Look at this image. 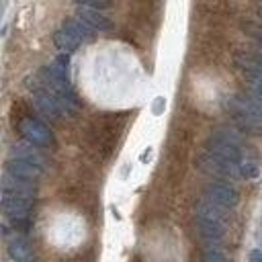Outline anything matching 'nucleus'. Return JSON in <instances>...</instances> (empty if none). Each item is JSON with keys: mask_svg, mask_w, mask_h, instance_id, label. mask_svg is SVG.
I'll list each match as a JSON object with an SVG mask.
<instances>
[{"mask_svg": "<svg viewBox=\"0 0 262 262\" xmlns=\"http://www.w3.org/2000/svg\"><path fill=\"white\" fill-rule=\"evenodd\" d=\"M196 166H199L205 174L209 176H221V178H236V176H242L240 174V164L236 162H229L225 158H219L215 156L213 152H205L196 158Z\"/></svg>", "mask_w": 262, "mask_h": 262, "instance_id": "nucleus-1", "label": "nucleus"}, {"mask_svg": "<svg viewBox=\"0 0 262 262\" xmlns=\"http://www.w3.org/2000/svg\"><path fill=\"white\" fill-rule=\"evenodd\" d=\"M21 134L25 136L27 142L35 144V146H41V148H47L53 144V134L49 131V127L37 119H23L21 125Z\"/></svg>", "mask_w": 262, "mask_h": 262, "instance_id": "nucleus-2", "label": "nucleus"}, {"mask_svg": "<svg viewBox=\"0 0 262 262\" xmlns=\"http://www.w3.org/2000/svg\"><path fill=\"white\" fill-rule=\"evenodd\" d=\"M205 196L211 199L213 203L225 207V209H234L240 203V194L234 186H229L225 182H211L205 188Z\"/></svg>", "mask_w": 262, "mask_h": 262, "instance_id": "nucleus-3", "label": "nucleus"}, {"mask_svg": "<svg viewBox=\"0 0 262 262\" xmlns=\"http://www.w3.org/2000/svg\"><path fill=\"white\" fill-rule=\"evenodd\" d=\"M33 101H35V107L49 119H57L63 115V109H61V98L59 94H55L53 90H39L35 92V96H33Z\"/></svg>", "mask_w": 262, "mask_h": 262, "instance_id": "nucleus-4", "label": "nucleus"}, {"mask_svg": "<svg viewBox=\"0 0 262 262\" xmlns=\"http://www.w3.org/2000/svg\"><path fill=\"white\" fill-rule=\"evenodd\" d=\"M33 207V201L29 196H21V194H11V192H5L3 190V209L9 217L13 219H23L29 215Z\"/></svg>", "mask_w": 262, "mask_h": 262, "instance_id": "nucleus-5", "label": "nucleus"}, {"mask_svg": "<svg viewBox=\"0 0 262 262\" xmlns=\"http://www.w3.org/2000/svg\"><path fill=\"white\" fill-rule=\"evenodd\" d=\"M3 190L5 192H11V194H21V196H29V199H33V196L37 194V188L35 184H33V180H27V178H19L11 172L5 174L3 178Z\"/></svg>", "mask_w": 262, "mask_h": 262, "instance_id": "nucleus-6", "label": "nucleus"}, {"mask_svg": "<svg viewBox=\"0 0 262 262\" xmlns=\"http://www.w3.org/2000/svg\"><path fill=\"white\" fill-rule=\"evenodd\" d=\"M7 172L19 176V178H27V180H37L41 178L43 174V166L39 164H33V162H27V160H17L13 158L9 164H7Z\"/></svg>", "mask_w": 262, "mask_h": 262, "instance_id": "nucleus-7", "label": "nucleus"}, {"mask_svg": "<svg viewBox=\"0 0 262 262\" xmlns=\"http://www.w3.org/2000/svg\"><path fill=\"white\" fill-rule=\"evenodd\" d=\"M196 217L201 219H209V221H215V223H223L225 225V219H227V213H225V207L213 203L211 199H201L199 203H196Z\"/></svg>", "mask_w": 262, "mask_h": 262, "instance_id": "nucleus-8", "label": "nucleus"}, {"mask_svg": "<svg viewBox=\"0 0 262 262\" xmlns=\"http://www.w3.org/2000/svg\"><path fill=\"white\" fill-rule=\"evenodd\" d=\"M196 229H199L201 238L211 246V244H219L223 240V234H225V225L223 223H215V221H209V219H201L196 217Z\"/></svg>", "mask_w": 262, "mask_h": 262, "instance_id": "nucleus-9", "label": "nucleus"}, {"mask_svg": "<svg viewBox=\"0 0 262 262\" xmlns=\"http://www.w3.org/2000/svg\"><path fill=\"white\" fill-rule=\"evenodd\" d=\"M35 144H15L13 150H11V156L17 158V160H27V162H33V164H39V166H45V158L33 148Z\"/></svg>", "mask_w": 262, "mask_h": 262, "instance_id": "nucleus-10", "label": "nucleus"}, {"mask_svg": "<svg viewBox=\"0 0 262 262\" xmlns=\"http://www.w3.org/2000/svg\"><path fill=\"white\" fill-rule=\"evenodd\" d=\"M9 256H11L15 262H31V260H33V250H31V246H29L27 240L15 236V238L9 242Z\"/></svg>", "mask_w": 262, "mask_h": 262, "instance_id": "nucleus-11", "label": "nucleus"}, {"mask_svg": "<svg viewBox=\"0 0 262 262\" xmlns=\"http://www.w3.org/2000/svg\"><path fill=\"white\" fill-rule=\"evenodd\" d=\"M78 17H80L82 21H86L92 29H98V31H111V29H113V23H111L107 17H103L101 13H96V11H92V9H80V11H78Z\"/></svg>", "mask_w": 262, "mask_h": 262, "instance_id": "nucleus-12", "label": "nucleus"}, {"mask_svg": "<svg viewBox=\"0 0 262 262\" xmlns=\"http://www.w3.org/2000/svg\"><path fill=\"white\" fill-rule=\"evenodd\" d=\"M53 41H55V45L61 49V51H66V53H72V51H76L78 47H80V39L74 35V33H70L68 29H59V31H55V35H53Z\"/></svg>", "mask_w": 262, "mask_h": 262, "instance_id": "nucleus-13", "label": "nucleus"}, {"mask_svg": "<svg viewBox=\"0 0 262 262\" xmlns=\"http://www.w3.org/2000/svg\"><path fill=\"white\" fill-rule=\"evenodd\" d=\"M234 119L244 134L262 136V115H234Z\"/></svg>", "mask_w": 262, "mask_h": 262, "instance_id": "nucleus-14", "label": "nucleus"}, {"mask_svg": "<svg viewBox=\"0 0 262 262\" xmlns=\"http://www.w3.org/2000/svg\"><path fill=\"white\" fill-rule=\"evenodd\" d=\"M63 29H68L70 33H74L80 41H90L92 35H94L92 27L86 21H82V19H68V21L63 23Z\"/></svg>", "mask_w": 262, "mask_h": 262, "instance_id": "nucleus-15", "label": "nucleus"}, {"mask_svg": "<svg viewBox=\"0 0 262 262\" xmlns=\"http://www.w3.org/2000/svg\"><path fill=\"white\" fill-rule=\"evenodd\" d=\"M203 262H234V260L229 258L221 248H217V244H211L203 252Z\"/></svg>", "mask_w": 262, "mask_h": 262, "instance_id": "nucleus-16", "label": "nucleus"}, {"mask_svg": "<svg viewBox=\"0 0 262 262\" xmlns=\"http://www.w3.org/2000/svg\"><path fill=\"white\" fill-rule=\"evenodd\" d=\"M240 174H242L244 178H256V176H258L256 162H252V160H242V162H240Z\"/></svg>", "mask_w": 262, "mask_h": 262, "instance_id": "nucleus-17", "label": "nucleus"}, {"mask_svg": "<svg viewBox=\"0 0 262 262\" xmlns=\"http://www.w3.org/2000/svg\"><path fill=\"white\" fill-rule=\"evenodd\" d=\"M76 3L90 7V9H109L111 7V0H76Z\"/></svg>", "mask_w": 262, "mask_h": 262, "instance_id": "nucleus-18", "label": "nucleus"}, {"mask_svg": "<svg viewBox=\"0 0 262 262\" xmlns=\"http://www.w3.org/2000/svg\"><path fill=\"white\" fill-rule=\"evenodd\" d=\"M250 260H252V262H262V250H254V252L250 254Z\"/></svg>", "mask_w": 262, "mask_h": 262, "instance_id": "nucleus-19", "label": "nucleus"}, {"mask_svg": "<svg viewBox=\"0 0 262 262\" xmlns=\"http://www.w3.org/2000/svg\"><path fill=\"white\" fill-rule=\"evenodd\" d=\"M260 17H262V9H260Z\"/></svg>", "mask_w": 262, "mask_h": 262, "instance_id": "nucleus-20", "label": "nucleus"}, {"mask_svg": "<svg viewBox=\"0 0 262 262\" xmlns=\"http://www.w3.org/2000/svg\"><path fill=\"white\" fill-rule=\"evenodd\" d=\"M260 43H262V39H260Z\"/></svg>", "mask_w": 262, "mask_h": 262, "instance_id": "nucleus-21", "label": "nucleus"}]
</instances>
